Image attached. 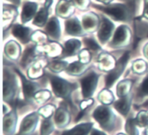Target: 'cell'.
Listing matches in <instances>:
<instances>
[{"mask_svg":"<svg viewBox=\"0 0 148 135\" xmlns=\"http://www.w3.org/2000/svg\"><path fill=\"white\" fill-rule=\"evenodd\" d=\"M140 90L143 95L148 96V76L146 77L143 80L141 85V88H140Z\"/></svg>","mask_w":148,"mask_h":135,"instance_id":"obj_43","label":"cell"},{"mask_svg":"<svg viewBox=\"0 0 148 135\" xmlns=\"http://www.w3.org/2000/svg\"><path fill=\"white\" fill-rule=\"evenodd\" d=\"M94 101L93 99H91V98H86V100L82 101L80 103V108L81 109L84 110L85 108H87L88 107L90 106L92 103H93Z\"/></svg>","mask_w":148,"mask_h":135,"instance_id":"obj_44","label":"cell"},{"mask_svg":"<svg viewBox=\"0 0 148 135\" xmlns=\"http://www.w3.org/2000/svg\"><path fill=\"white\" fill-rule=\"evenodd\" d=\"M91 135H106V134H104L103 132H100V131H98V130H94L93 131H92Z\"/></svg>","mask_w":148,"mask_h":135,"instance_id":"obj_47","label":"cell"},{"mask_svg":"<svg viewBox=\"0 0 148 135\" xmlns=\"http://www.w3.org/2000/svg\"><path fill=\"white\" fill-rule=\"evenodd\" d=\"M31 40L33 42H35L37 44V46H43V45L47 43V34H45L43 32L37 30L31 35Z\"/></svg>","mask_w":148,"mask_h":135,"instance_id":"obj_33","label":"cell"},{"mask_svg":"<svg viewBox=\"0 0 148 135\" xmlns=\"http://www.w3.org/2000/svg\"><path fill=\"white\" fill-rule=\"evenodd\" d=\"M97 1H101V2H103V3H104V4H108V3H110L111 2V1H112V0H97Z\"/></svg>","mask_w":148,"mask_h":135,"instance_id":"obj_49","label":"cell"},{"mask_svg":"<svg viewBox=\"0 0 148 135\" xmlns=\"http://www.w3.org/2000/svg\"><path fill=\"white\" fill-rule=\"evenodd\" d=\"M38 119V117L36 113H33L27 116L22 121L18 135H27L31 133L36 129Z\"/></svg>","mask_w":148,"mask_h":135,"instance_id":"obj_8","label":"cell"},{"mask_svg":"<svg viewBox=\"0 0 148 135\" xmlns=\"http://www.w3.org/2000/svg\"><path fill=\"white\" fill-rule=\"evenodd\" d=\"M81 48V42L77 39H70L66 41L62 52V57L72 56L77 54Z\"/></svg>","mask_w":148,"mask_h":135,"instance_id":"obj_20","label":"cell"},{"mask_svg":"<svg viewBox=\"0 0 148 135\" xmlns=\"http://www.w3.org/2000/svg\"><path fill=\"white\" fill-rule=\"evenodd\" d=\"M84 43L88 49L92 51H98L101 49L98 43L92 38H85L84 39Z\"/></svg>","mask_w":148,"mask_h":135,"instance_id":"obj_41","label":"cell"},{"mask_svg":"<svg viewBox=\"0 0 148 135\" xmlns=\"http://www.w3.org/2000/svg\"><path fill=\"white\" fill-rule=\"evenodd\" d=\"M75 7L81 10H85L90 4V0H71Z\"/></svg>","mask_w":148,"mask_h":135,"instance_id":"obj_42","label":"cell"},{"mask_svg":"<svg viewBox=\"0 0 148 135\" xmlns=\"http://www.w3.org/2000/svg\"><path fill=\"white\" fill-rule=\"evenodd\" d=\"M4 53L10 59L17 60L21 53V47L15 41L10 40L4 46Z\"/></svg>","mask_w":148,"mask_h":135,"instance_id":"obj_22","label":"cell"},{"mask_svg":"<svg viewBox=\"0 0 148 135\" xmlns=\"http://www.w3.org/2000/svg\"><path fill=\"white\" fill-rule=\"evenodd\" d=\"M37 49L39 52H44L48 56L51 57H56L59 55L62 54L63 49L62 46L57 43H46L43 46H36Z\"/></svg>","mask_w":148,"mask_h":135,"instance_id":"obj_16","label":"cell"},{"mask_svg":"<svg viewBox=\"0 0 148 135\" xmlns=\"http://www.w3.org/2000/svg\"><path fill=\"white\" fill-rule=\"evenodd\" d=\"M50 80L53 92L56 96L65 100L70 99L71 94L76 89V85L56 76H51Z\"/></svg>","mask_w":148,"mask_h":135,"instance_id":"obj_1","label":"cell"},{"mask_svg":"<svg viewBox=\"0 0 148 135\" xmlns=\"http://www.w3.org/2000/svg\"><path fill=\"white\" fill-rule=\"evenodd\" d=\"M147 68V63L143 59H137L132 63V71L136 74L145 73Z\"/></svg>","mask_w":148,"mask_h":135,"instance_id":"obj_34","label":"cell"},{"mask_svg":"<svg viewBox=\"0 0 148 135\" xmlns=\"http://www.w3.org/2000/svg\"><path fill=\"white\" fill-rule=\"evenodd\" d=\"M53 125L52 121L50 119H45L43 121L40 129V134L41 135H49L53 132Z\"/></svg>","mask_w":148,"mask_h":135,"instance_id":"obj_36","label":"cell"},{"mask_svg":"<svg viewBox=\"0 0 148 135\" xmlns=\"http://www.w3.org/2000/svg\"><path fill=\"white\" fill-rule=\"evenodd\" d=\"M47 66L48 68L51 72H55V73H59V72H62V71L66 70V68L69 66V64L65 61L55 60L50 62Z\"/></svg>","mask_w":148,"mask_h":135,"instance_id":"obj_31","label":"cell"},{"mask_svg":"<svg viewBox=\"0 0 148 135\" xmlns=\"http://www.w3.org/2000/svg\"><path fill=\"white\" fill-rule=\"evenodd\" d=\"M95 119L106 130H111L114 126V114L109 108L104 106H98L93 113Z\"/></svg>","mask_w":148,"mask_h":135,"instance_id":"obj_3","label":"cell"},{"mask_svg":"<svg viewBox=\"0 0 148 135\" xmlns=\"http://www.w3.org/2000/svg\"><path fill=\"white\" fill-rule=\"evenodd\" d=\"M147 135H148V130H147Z\"/></svg>","mask_w":148,"mask_h":135,"instance_id":"obj_51","label":"cell"},{"mask_svg":"<svg viewBox=\"0 0 148 135\" xmlns=\"http://www.w3.org/2000/svg\"><path fill=\"white\" fill-rule=\"evenodd\" d=\"M55 121L57 126L60 128L65 127L69 121V115L66 109L63 107H60L56 111L55 115Z\"/></svg>","mask_w":148,"mask_h":135,"instance_id":"obj_28","label":"cell"},{"mask_svg":"<svg viewBox=\"0 0 148 135\" xmlns=\"http://www.w3.org/2000/svg\"><path fill=\"white\" fill-rule=\"evenodd\" d=\"M18 12L15 7L10 5H4L3 10V28L4 30L7 29L11 24L13 20L17 17Z\"/></svg>","mask_w":148,"mask_h":135,"instance_id":"obj_18","label":"cell"},{"mask_svg":"<svg viewBox=\"0 0 148 135\" xmlns=\"http://www.w3.org/2000/svg\"><path fill=\"white\" fill-rule=\"evenodd\" d=\"M19 75L20 76L22 79V82H23V93H24L25 98L27 101H30L33 98H34V95L38 91H39V88L40 86L38 85L37 83L31 82L30 80H27L25 79L24 76L20 72L17 71Z\"/></svg>","mask_w":148,"mask_h":135,"instance_id":"obj_9","label":"cell"},{"mask_svg":"<svg viewBox=\"0 0 148 135\" xmlns=\"http://www.w3.org/2000/svg\"><path fill=\"white\" fill-rule=\"evenodd\" d=\"M98 99L104 105H109L114 101V94L108 89H103L99 93Z\"/></svg>","mask_w":148,"mask_h":135,"instance_id":"obj_32","label":"cell"},{"mask_svg":"<svg viewBox=\"0 0 148 135\" xmlns=\"http://www.w3.org/2000/svg\"><path fill=\"white\" fill-rule=\"evenodd\" d=\"M8 1H11V2L14 3V4H17V5L20 4V0H8Z\"/></svg>","mask_w":148,"mask_h":135,"instance_id":"obj_50","label":"cell"},{"mask_svg":"<svg viewBox=\"0 0 148 135\" xmlns=\"http://www.w3.org/2000/svg\"><path fill=\"white\" fill-rule=\"evenodd\" d=\"M39 51L37 49V46H30L25 50L21 59V65L24 67L27 66L33 62L38 56Z\"/></svg>","mask_w":148,"mask_h":135,"instance_id":"obj_23","label":"cell"},{"mask_svg":"<svg viewBox=\"0 0 148 135\" xmlns=\"http://www.w3.org/2000/svg\"><path fill=\"white\" fill-rule=\"evenodd\" d=\"M132 97L130 95L120 98L119 100L114 103V107L122 115L126 116L129 113L131 106Z\"/></svg>","mask_w":148,"mask_h":135,"instance_id":"obj_24","label":"cell"},{"mask_svg":"<svg viewBox=\"0 0 148 135\" xmlns=\"http://www.w3.org/2000/svg\"><path fill=\"white\" fill-rule=\"evenodd\" d=\"M46 34L52 39L57 40L61 36V27L59 20L56 17H51L46 24Z\"/></svg>","mask_w":148,"mask_h":135,"instance_id":"obj_17","label":"cell"},{"mask_svg":"<svg viewBox=\"0 0 148 135\" xmlns=\"http://www.w3.org/2000/svg\"><path fill=\"white\" fill-rule=\"evenodd\" d=\"M143 15L148 19V0L145 1V7L144 12H143Z\"/></svg>","mask_w":148,"mask_h":135,"instance_id":"obj_45","label":"cell"},{"mask_svg":"<svg viewBox=\"0 0 148 135\" xmlns=\"http://www.w3.org/2000/svg\"><path fill=\"white\" fill-rule=\"evenodd\" d=\"M75 11V5L71 1L61 0L56 7V13L62 18L69 17Z\"/></svg>","mask_w":148,"mask_h":135,"instance_id":"obj_12","label":"cell"},{"mask_svg":"<svg viewBox=\"0 0 148 135\" xmlns=\"http://www.w3.org/2000/svg\"><path fill=\"white\" fill-rule=\"evenodd\" d=\"M98 63L99 69L104 72H111L116 65L114 56L106 52H103L99 55Z\"/></svg>","mask_w":148,"mask_h":135,"instance_id":"obj_13","label":"cell"},{"mask_svg":"<svg viewBox=\"0 0 148 135\" xmlns=\"http://www.w3.org/2000/svg\"><path fill=\"white\" fill-rule=\"evenodd\" d=\"M78 58H79V62L84 64H87L91 60V53L88 49H82L79 51Z\"/></svg>","mask_w":148,"mask_h":135,"instance_id":"obj_39","label":"cell"},{"mask_svg":"<svg viewBox=\"0 0 148 135\" xmlns=\"http://www.w3.org/2000/svg\"><path fill=\"white\" fill-rule=\"evenodd\" d=\"M130 59V52L127 51L123 54V56L117 61L114 69L109 72L106 79V86L107 88H111L114 82L118 79L124 72L127 62Z\"/></svg>","mask_w":148,"mask_h":135,"instance_id":"obj_4","label":"cell"},{"mask_svg":"<svg viewBox=\"0 0 148 135\" xmlns=\"http://www.w3.org/2000/svg\"><path fill=\"white\" fill-rule=\"evenodd\" d=\"M119 135H124V134H119Z\"/></svg>","mask_w":148,"mask_h":135,"instance_id":"obj_52","label":"cell"},{"mask_svg":"<svg viewBox=\"0 0 148 135\" xmlns=\"http://www.w3.org/2000/svg\"><path fill=\"white\" fill-rule=\"evenodd\" d=\"M17 121L15 111H12L4 118V132L7 134H12L15 129Z\"/></svg>","mask_w":148,"mask_h":135,"instance_id":"obj_25","label":"cell"},{"mask_svg":"<svg viewBox=\"0 0 148 135\" xmlns=\"http://www.w3.org/2000/svg\"><path fill=\"white\" fill-rule=\"evenodd\" d=\"M98 9H100L106 13L111 18L117 21H128L130 20V12L127 6L121 4H110L106 7H101L96 6Z\"/></svg>","mask_w":148,"mask_h":135,"instance_id":"obj_2","label":"cell"},{"mask_svg":"<svg viewBox=\"0 0 148 135\" xmlns=\"http://www.w3.org/2000/svg\"><path fill=\"white\" fill-rule=\"evenodd\" d=\"M136 124L141 127L148 126V113L145 111H141L138 114L135 119Z\"/></svg>","mask_w":148,"mask_h":135,"instance_id":"obj_37","label":"cell"},{"mask_svg":"<svg viewBox=\"0 0 148 135\" xmlns=\"http://www.w3.org/2000/svg\"><path fill=\"white\" fill-rule=\"evenodd\" d=\"M87 70L86 64H82L80 62H74L71 63L66 68V73L73 76H79Z\"/></svg>","mask_w":148,"mask_h":135,"instance_id":"obj_26","label":"cell"},{"mask_svg":"<svg viewBox=\"0 0 148 135\" xmlns=\"http://www.w3.org/2000/svg\"><path fill=\"white\" fill-rule=\"evenodd\" d=\"M38 9V4L35 2H25L23 4L22 10L21 19L23 23L30 21L36 14Z\"/></svg>","mask_w":148,"mask_h":135,"instance_id":"obj_21","label":"cell"},{"mask_svg":"<svg viewBox=\"0 0 148 135\" xmlns=\"http://www.w3.org/2000/svg\"><path fill=\"white\" fill-rule=\"evenodd\" d=\"M135 119H130L126 124V131L130 135H139L137 130L136 129Z\"/></svg>","mask_w":148,"mask_h":135,"instance_id":"obj_38","label":"cell"},{"mask_svg":"<svg viewBox=\"0 0 148 135\" xmlns=\"http://www.w3.org/2000/svg\"><path fill=\"white\" fill-rule=\"evenodd\" d=\"M80 22L77 17L69 19L65 23V31L67 34L73 36H82L85 35Z\"/></svg>","mask_w":148,"mask_h":135,"instance_id":"obj_11","label":"cell"},{"mask_svg":"<svg viewBox=\"0 0 148 135\" xmlns=\"http://www.w3.org/2000/svg\"><path fill=\"white\" fill-rule=\"evenodd\" d=\"M53 3V0H46V2H45V7L49 9V7L51 5V4Z\"/></svg>","mask_w":148,"mask_h":135,"instance_id":"obj_48","label":"cell"},{"mask_svg":"<svg viewBox=\"0 0 148 135\" xmlns=\"http://www.w3.org/2000/svg\"><path fill=\"white\" fill-rule=\"evenodd\" d=\"M92 127L91 123L79 124L72 130L64 132L62 135H88Z\"/></svg>","mask_w":148,"mask_h":135,"instance_id":"obj_27","label":"cell"},{"mask_svg":"<svg viewBox=\"0 0 148 135\" xmlns=\"http://www.w3.org/2000/svg\"><path fill=\"white\" fill-rule=\"evenodd\" d=\"M132 81L130 79H124L119 82L116 87V94L119 98L126 96L129 95L131 90Z\"/></svg>","mask_w":148,"mask_h":135,"instance_id":"obj_29","label":"cell"},{"mask_svg":"<svg viewBox=\"0 0 148 135\" xmlns=\"http://www.w3.org/2000/svg\"><path fill=\"white\" fill-rule=\"evenodd\" d=\"M31 30L27 27L21 25H15L12 28V33L15 38L23 43H27L31 38L30 36Z\"/></svg>","mask_w":148,"mask_h":135,"instance_id":"obj_15","label":"cell"},{"mask_svg":"<svg viewBox=\"0 0 148 135\" xmlns=\"http://www.w3.org/2000/svg\"><path fill=\"white\" fill-rule=\"evenodd\" d=\"M114 29V25L112 22L106 17H103L102 23L98 32V37L101 43L104 44L109 40Z\"/></svg>","mask_w":148,"mask_h":135,"instance_id":"obj_7","label":"cell"},{"mask_svg":"<svg viewBox=\"0 0 148 135\" xmlns=\"http://www.w3.org/2000/svg\"><path fill=\"white\" fill-rule=\"evenodd\" d=\"M54 111V106L52 105H46L39 109L38 113L44 118L48 119L53 114Z\"/></svg>","mask_w":148,"mask_h":135,"instance_id":"obj_40","label":"cell"},{"mask_svg":"<svg viewBox=\"0 0 148 135\" xmlns=\"http://www.w3.org/2000/svg\"><path fill=\"white\" fill-rule=\"evenodd\" d=\"M47 65L46 61L41 59L35 62L27 70V76L30 79H38L43 75V69Z\"/></svg>","mask_w":148,"mask_h":135,"instance_id":"obj_19","label":"cell"},{"mask_svg":"<svg viewBox=\"0 0 148 135\" xmlns=\"http://www.w3.org/2000/svg\"><path fill=\"white\" fill-rule=\"evenodd\" d=\"M51 98V92L48 90H39L35 94L34 98L39 104H43L49 101Z\"/></svg>","mask_w":148,"mask_h":135,"instance_id":"obj_35","label":"cell"},{"mask_svg":"<svg viewBox=\"0 0 148 135\" xmlns=\"http://www.w3.org/2000/svg\"><path fill=\"white\" fill-rule=\"evenodd\" d=\"M48 16H49V9L45 7H43L35 16L33 25L38 27H43L47 22Z\"/></svg>","mask_w":148,"mask_h":135,"instance_id":"obj_30","label":"cell"},{"mask_svg":"<svg viewBox=\"0 0 148 135\" xmlns=\"http://www.w3.org/2000/svg\"><path fill=\"white\" fill-rule=\"evenodd\" d=\"M143 53H144L145 56L148 59V43L145 46L144 49H143Z\"/></svg>","mask_w":148,"mask_h":135,"instance_id":"obj_46","label":"cell"},{"mask_svg":"<svg viewBox=\"0 0 148 135\" xmlns=\"http://www.w3.org/2000/svg\"><path fill=\"white\" fill-rule=\"evenodd\" d=\"M131 36V30L127 26L120 25L114 33L111 46L114 48L124 47L130 43Z\"/></svg>","mask_w":148,"mask_h":135,"instance_id":"obj_5","label":"cell"},{"mask_svg":"<svg viewBox=\"0 0 148 135\" xmlns=\"http://www.w3.org/2000/svg\"><path fill=\"white\" fill-rule=\"evenodd\" d=\"M98 81V75L95 72H91L80 80L82 95L85 98H90L96 89Z\"/></svg>","mask_w":148,"mask_h":135,"instance_id":"obj_6","label":"cell"},{"mask_svg":"<svg viewBox=\"0 0 148 135\" xmlns=\"http://www.w3.org/2000/svg\"><path fill=\"white\" fill-rule=\"evenodd\" d=\"M3 84V98L4 101L10 102L12 101L16 93L15 81L11 77H6Z\"/></svg>","mask_w":148,"mask_h":135,"instance_id":"obj_14","label":"cell"},{"mask_svg":"<svg viewBox=\"0 0 148 135\" xmlns=\"http://www.w3.org/2000/svg\"><path fill=\"white\" fill-rule=\"evenodd\" d=\"M82 24L85 32L93 33L98 28L99 18L94 13H88L82 17Z\"/></svg>","mask_w":148,"mask_h":135,"instance_id":"obj_10","label":"cell"}]
</instances>
